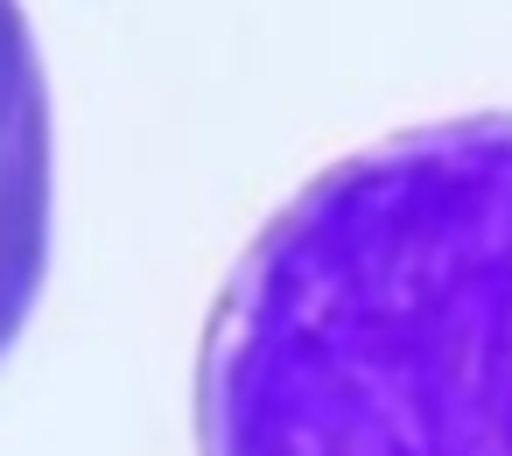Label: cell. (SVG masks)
<instances>
[{
    "instance_id": "obj_1",
    "label": "cell",
    "mask_w": 512,
    "mask_h": 456,
    "mask_svg": "<svg viewBox=\"0 0 512 456\" xmlns=\"http://www.w3.org/2000/svg\"><path fill=\"white\" fill-rule=\"evenodd\" d=\"M204 456H512V113L386 134L239 253Z\"/></svg>"
},
{
    "instance_id": "obj_2",
    "label": "cell",
    "mask_w": 512,
    "mask_h": 456,
    "mask_svg": "<svg viewBox=\"0 0 512 456\" xmlns=\"http://www.w3.org/2000/svg\"><path fill=\"white\" fill-rule=\"evenodd\" d=\"M50 267V85L22 0H0V358Z\"/></svg>"
}]
</instances>
